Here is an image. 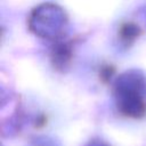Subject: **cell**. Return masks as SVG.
<instances>
[{
  "instance_id": "5b68a950",
  "label": "cell",
  "mask_w": 146,
  "mask_h": 146,
  "mask_svg": "<svg viewBox=\"0 0 146 146\" xmlns=\"http://www.w3.org/2000/svg\"><path fill=\"white\" fill-rule=\"evenodd\" d=\"M89 146H105V145L102 143H90Z\"/></svg>"
},
{
  "instance_id": "7a4b0ae2",
  "label": "cell",
  "mask_w": 146,
  "mask_h": 146,
  "mask_svg": "<svg viewBox=\"0 0 146 146\" xmlns=\"http://www.w3.org/2000/svg\"><path fill=\"white\" fill-rule=\"evenodd\" d=\"M31 18L47 21V23L36 25L31 29L35 34L42 38L57 39L62 36L63 31L65 30V25H66L65 11H63L62 8H59L56 5L44 3L35 8L31 15Z\"/></svg>"
},
{
  "instance_id": "3957f363",
  "label": "cell",
  "mask_w": 146,
  "mask_h": 146,
  "mask_svg": "<svg viewBox=\"0 0 146 146\" xmlns=\"http://www.w3.org/2000/svg\"><path fill=\"white\" fill-rule=\"evenodd\" d=\"M71 59V46L68 43H58L52 50V60L56 67L64 68Z\"/></svg>"
},
{
  "instance_id": "277c9868",
  "label": "cell",
  "mask_w": 146,
  "mask_h": 146,
  "mask_svg": "<svg viewBox=\"0 0 146 146\" xmlns=\"http://www.w3.org/2000/svg\"><path fill=\"white\" fill-rule=\"evenodd\" d=\"M139 33H140V31H139L138 26H136L131 23L124 24L120 30V34H121L123 41H132L136 36H138Z\"/></svg>"
},
{
  "instance_id": "6da1fadb",
  "label": "cell",
  "mask_w": 146,
  "mask_h": 146,
  "mask_svg": "<svg viewBox=\"0 0 146 146\" xmlns=\"http://www.w3.org/2000/svg\"><path fill=\"white\" fill-rule=\"evenodd\" d=\"M117 110L125 116L139 119L146 115V78L136 71L120 75L113 86Z\"/></svg>"
}]
</instances>
